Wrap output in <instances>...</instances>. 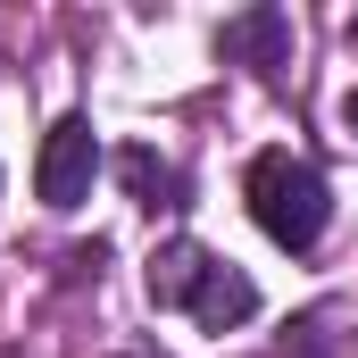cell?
Segmentation results:
<instances>
[{
    "instance_id": "cell-1",
    "label": "cell",
    "mask_w": 358,
    "mask_h": 358,
    "mask_svg": "<svg viewBox=\"0 0 358 358\" xmlns=\"http://www.w3.org/2000/svg\"><path fill=\"white\" fill-rule=\"evenodd\" d=\"M242 200H250L259 234L283 242V250H317V234H325V217H334L325 176H317L308 159H292V150H259L250 176H242Z\"/></svg>"
},
{
    "instance_id": "cell-2",
    "label": "cell",
    "mask_w": 358,
    "mask_h": 358,
    "mask_svg": "<svg viewBox=\"0 0 358 358\" xmlns=\"http://www.w3.org/2000/svg\"><path fill=\"white\" fill-rule=\"evenodd\" d=\"M92 176H100V142H92V117H59L42 134V159H34V192L50 208H84Z\"/></svg>"
},
{
    "instance_id": "cell-3",
    "label": "cell",
    "mask_w": 358,
    "mask_h": 358,
    "mask_svg": "<svg viewBox=\"0 0 358 358\" xmlns=\"http://www.w3.org/2000/svg\"><path fill=\"white\" fill-rule=\"evenodd\" d=\"M183 308H192V325H200V334H234V325H250V317H259V283L234 267V259H208Z\"/></svg>"
},
{
    "instance_id": "cell-4",
    "label": "cell",
    "mask_w": 358,
    "mask_h": 358,
    "mask_svg": "<svg viewBox=\"0 0 358 358\" xmlns=\"http://www.w3.org/2000/svg\"><path fill=\"white\" fill-rule=\"evenodd\" d=\"M217 59L275 76V67L292 59V17H283V8H242V17H225V34H217Z\"/></svg>"
},
{
    "instance_id": "cell-5",
    "label": "cell",
    "mask_w": 358,
    "mask_h": 358,
    "mask_svg": "<svg viewBox=\"0 0 358 358\" xmlns=\"http://www.w3.org/2000/svg\"><path fill=\"white\" fill-rule=\"evenodd\" d=\"M200 267H208V250H200V242H159L142 283H150V300H159V308H183V300H192V283H200Z\"/></svg>"
},
{
    "instance_id": "cell-6",
    "label": "cell",
    "mask_w": 358,
    "mask_h": 358,
    "mask_svg": "<svg viewBox=\"0 0 358 358\" xmlns=\"http://www.w3.org/2000/svg\"><path fill=\"white\" fill-rule=\"evenodd\" d=\"M117 176L134 183V200H142V208H176V192H183V176L159 159V150H117Z\"/></svg>"
},
{
    "instance_id": "cell-7",
    "label": "cell",
    "mask_w": 358,
    "mask_h": 358,
    "mask_svg": "<svg viewBox=\"0 0 358 358\" xmlns=\"http://www.w3.org/2000/svg\"><path fill=\"white\" fill-rule=\"evenodd\" d=\"M342 125H350V134H358V92H350V100H342Z\"/></svg>"
}]
</instances>
